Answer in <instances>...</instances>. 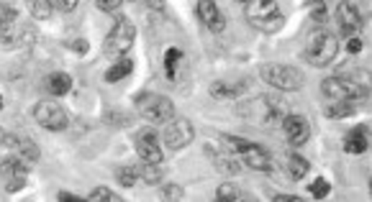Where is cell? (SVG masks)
I'll return each mask as SVG.
<instances>
[{
  "mask_svg": "<svg viewBox=\"0 0 372 202\" xmlns=\"http://www.w3.org/2000/svg\"><path fill=\"white\" fill-rule=\"evenodd\" d=\"M205 154L211 156L213 167H216V172H221V174H226V177H234V174H239L242 169H244V164L239 161V156L231 149H228V143H208L205 146Z\"/></svg>",
  "mask_w": 372,
  "mask_h": 202,
  "instance_id": "8fae6325",
  "label": "cell"
},
{
  "mask_svg": "<svg viewBox=\"0 0 372 202\" xmlns=\"http://www.w3.org/2000/svg\"><path fill=\"white\" fill-rule=\"evenodd\" d=\"M16 28H18L16 10L0 6V39H3V42H10V39L16 36Z\"/></svg>",
  "mask_w": 372,
  "mask_h": 202,
  "instance_id": "7402d4cb",
  "label": "cell"
},
{
  "mask_svg": "<svg viewBox=\"0 0 372 202\" xmlns=\"http://www.w3.org/2000/svg\"><path fill=\"white\" fill-rule=\"evenodd\" d=\"M87 200L90 202H121L124 197H121L119 192H113L110 187H95L93 192L87 194Z\"/></svg>",
  "mask_w": 372,
  "mask_h": 202,
  "instance_id": "484cf974",
  "label": "cell"
},
{
  "mask_svg": "<svg viewBox=\"0 0 372 202\" xmlns=\"http://www.w3.org/2000/svg\"><path fill=\"white\" fill-rule=\"evenodd\" d=\"M162 197H167V200H169V197H183V192H180L175 185H164V190H162Z\"/></svg>",
  "mask_w": 372,
  "mask_h": 202,
  "instance_id": "e575fe53",
  "label": "cell"
},
{
  "mask_svg": "<svg viewBox=\"0 0 372 202\" xmlns=\"http://www.w3.org/2000/svg\"><path fill=\"white\" fill-rule=\"evenodd\" d=\"M260 77L280 93H298L305 84V75L293 64H264Z\"/></svg>",
  "mask_w": 372,
  "mask_h": 202,
  "instance_id": "5b68a950",
  "label": "cell"
},
{
  "mask_svg": "<svg viewBox=\"0 0 372 202\" xmlns=\"http://www.w3.org/2000/svg\"><path fill=\"white\" fill-rule=\"evenodd\" d=\"M136 42V26L131 18H116V24H113V28L108 31V36H105V44H103V49H105V54L108 57H126L128 49L134 46Z\"/></svg>",
  "mask_w": 372,
  "mask_h": 202,
  "instance_id": "52a82bcc",
  "label": "cell"
},
{
  "mask_svg": "<svg viewBox=\"0 0 372 202\" xmlns=\"http://www.w3.org/2000/svg\"><path fill=\"white\" fill-rule=\"evenodd\" d=\"M216 200L219 202H244V200H252V194H246L244 190H239V187L231 185V182H223V185H219V190H216Z\"/></svg>",
  "mask_w": 372,
  "mask_h": 202,
  "instance_id": "603a6c76",
  "label": "cell"
},
{
  "mask_svg": "<svg viewBox=\"0 0 372 202\" xmlns=\"http://www.w3.org/2000/svg\"><path fill=\"white\" fill-rule=\"evenodd\" d=\"M57 8H60L62 13H69V10L77 8V0H57Z\"/></svg>",
  "mask_w": 372,
  "mask_h": 202,
  "instance_id": "836d02e7",
  "label": "cell"
},
{
  "mask_svg": "<svg viewBox=\"0 0 372 202\" xmlns=\"http://www.w3.org/2000/svg\"><path fill=\"white\" fill-rule=\"evenodd\" d=\"M136 102V110H139V116L149 123H160L164 126L172 116H175V102L169 100L167 95H160V93H139L134 98Z\"/></svg>",
  "mask_w": 372,
  "mask_h": 202,
  "instance_id": "8992f818",
  "label": "cell"
},
{
  "mask_svg": "<svg viewBox=\"0 0 372 202\" xmlns=\"http://www.w3.org/2000/svg\"><path fill=\"white\" fill-rule=\"evenodd\" d=\"M347 51L349 54H360V51H362V39H360V36H349Z\"/></svg>",
  "mask_w": 372,
  "mask_h": 202,
  "instance_id": "4dcf8cb0",
  "label": "cell"
},
{
  "mask_svg": "<svg viewBox=\"0 0 372 202\" xmlns=\"http://www.w3.org/2000/svg\"><path fill=\"white\" fill-rule=\"evenodd\" d=\"M57 200L60 202H83L80 194H72V192H57Z\"/></svg>",
  "mask_w": 372,
  "mask_h": 202,
  "instance_id": "d590c367",
  "label": "cell"
},
{
  "mask_svg": "<svg viewBox=\"0 0 372 202\" xmlns=\"http://www.w3.org/2000/svg\"><path fill=\"white\" fill-rule=\"evenodd\" d=\"M198 18L203 21L205 28L213 31V34H221L226 28V18L219 10L216 0H198Z\"/></svg>",
  "mask_w": 372,
  "mask_h": 202,
  "instance_id": "9a60e30c",
  "label": "cell"
},
{
  "mask_svg": "<svg viewBox=\"0 0 372 202\" xmlns=\"http://www.w3.org/2000/svg\"><path fill=\"white\" fill-rule=\"evenodd\" d=\"M51 10H54L51 0H31V16H34L36 21H49Z\"/></svg>",
  "mask_w": 372,
  "mask_h": 202,
  "instance_id": "83f0119b",
  "label": "cell"
},
{
  "mask_svg": "<svg viewBox=\"0 0 372 202\" xmlns=\"http://www.w3.org/2000/svg\"><path fill=\"white\" fill-rule=\"evenodd\" d=\"M131 72H134V59L119 57V62H113V64L105 69V82L116 84V82H121V80H126Z\"/></svg>",
  "mask_w": 372,
  "mask_h": 202,
  "instance_id": "44dd1931",
  "label": "cell"
},
{
  "mask_svg": "<svg viewBox=\"0 0 372 202\" xmlns=\"http://www.w3.org/2000/svg\"><path fill=\"white\" fill-rule=\"evenodd\" d=\"M160 138L169 152H180V149H187V146L195 141V128L187 118L172 116V118L164 123V131H162Z\"/></svg>",
  "mask_w": 372,
  "mask_h": 202,
  "instance_id": "ba28073f",
  "label": "cell"
},
{
  "mask_svg": "<svg viewBox=\"0 0 372 202\" xmlns=\"http://www.w3.org/2000/svg\"><path fill=\"white\" fill-rule=\"evenodd\" d=\"M246 6V24L262 31V34H278L285 26V16L280 10L278 0H249Z\"/></svg>",
  "mask_w": 372,
  "mask_h": 202,
  "instance_id": "6da1fadb",
  "label": "cell"
},
{
  "mask_svg": "<svg viewBox=\"0 0 372 202\" xmlns=\"http://www.w3.org/2000/svg\"><path fill=\"white\" fill-rule=\"evenodd\" d=\"M144 3L152 10H164V6H167V0H144Z\"/></svg>",
  "mask_w": 372,
  "mask_h": 202,
  "instance_id": "8d00e7d4",
  "label": "cell"
},
{
  "mask_svg": "<svg viewBox=\"0 0 372 202\" xmlns=\"http://www.w3.org/2000/svg\"><path fill=\"white\" fill-rule=\"evenodd\" d=\"M237 113L242 116L244 120H249V123H254V126H275V123H280L282 120V113H280V108L275 105V100H270V98H252V100H242L237 105Z\"/></svg>",
  "mask_w": 372,
  "mask_h": 202,
  "instance_id": "277c9868",
  "label": "cell"
},
{
  "mask_svg": "<svg viewBox=\"0 0 372 202\" xmlns=\"http://www.w3.org/2000/svg\"><path fill=\"white\" fill-rule=\"evenodd\" d=\"M370 149V138H367V128L360 126L344 136V152L347 154H364Z\"/></svg>",
  "mask_w": 372,
  "mask_h": 202,
  "instance_id": "ac0fdd59",
  "label": "cell"
},
{
  "mask_svg": "<svg viewBox=\"0 0 372 202\" xmlns=\"http://www.w3.org/2000/svg\"><path fill=\"white\" fill-rule=\"evenodd\" d=\"M337 21H339V28H341V34L347 36H357V31L362 28V13L357 10V6L352 0H341L337 8Z\"/></svg>",
  "mask_w": 372,
  "mask_h": 202,
  "instance_id": "5bb4252c",
  "label": "cell"
},
{
  "mask_svg": "<svg viewBox=\"0 0 372 202\" xmlns=\"http://www.w3.org/2000/svg\"><path fill=\"white\" fill-rule=\"evenodd\" d=\"M285 167H288V174L296 182H301L303 177H308V169H311V164H308V159H303L301 154H290L288 161H285Z\"/></svg>",
  "mask_w": 372,
  "mask_h": 202,
  "instance_id": "cb8c5ba5",
  "label": "cell"
},
{
  "mask_svg": "<svg viewBox=\"0 0 372 202\" xmlns=\"http://www.w3.org/2000/svg\"><path fill=\"white\" fill-rule=\"evenodd\" d=\"M183 62V51L178 46H169L164 51V72H167L169 80H175V72H178V64Z\"/></svg>",
  "mask_w": 372,
  "mask_h": 202,
  "instance_id": "d4e9b609",
  "label": "cell"
},
{
  "mask_svg": "<svg viewBox=\"0 0 372 202\" xmlns=\"http://www.w3.org/2000/svg\"><path fill=\"white\" fill-rule=\"evenodd\" d=\"M34 120L44 131H51V134H60L69 126V116L67 110L62 108L60 102L51 100H39L34 105Z\"/></svg>",
  "mask_w": 372,
  "mask_h": 202,
  "instance_id": "9c48e42d",
  "label": "cell"
},
{
  "mask_svg": "<svg viewBox=\"0 0 372 202\" xmlns=\"http://www.w3.org/2000/svg\"><path fill=\"white\" fill-rule=\"evenodd\" d=\"M28 169H31V161H26L24 156H8V159L0 164V177H3V185H6V192H18L26 187V177H28Z\"/></svg>",
  "mask_w": 372,
  "mask_h": 202,
  "instance_id": "30bf717a",
  "label": "cell"
},
{
  "mask_svg": "<svg viewBox=\"0 0 372 202\" xmlns=\"http://www.w3.org/2000/svg\"><path fill=\"white\" fill-rule=\"evenodd\" d=\"M223 143H228V149L237 154L244 167L254 169V172H270L272 169V156L260 143L239 138V136H223Z\"/></svg>",
  "mask_w": 372,
  "mask_h": 202,
  "instance_id": "3957f363",
  "label": "cell"
},
{
  "mask_svg": "<svg viewBox=\"0 0 372 202\" xmlns=\"http://www.w3.org/2000/svg\"><path fill=\"white\" fill-rule=\"evenodd\" d=\"M44 87H46V93L54 95V98H65V95L72 90V77H69L67 72H51V75L46 77Z\"/></svg>",
  "mask_w": 372,
  "mask_h": 202,
  "instance_id": "e0dca14e",
  "label": "cell"
},
{
  "mask_svg": "<svg viewBox=\"0 0 372 202\" xmlns=\"http://www.w3.org/2000/svg\"><path fill=\"white\" fill-rule=\"evenodd\" d=\"M337 54H339V39L331 31H313L308 36V46L303 49V59L311 64V67H329L337 62Z\"/></svg>",
  "mask_w": 372,
  "mask_h": 202,
  "instance_id": "7a4b0ae2",
  "label": "cell"
},
{
  "mask_svg": "<svg viewBox=\"0 0 372 202\" xmlns=\"http://www.w3.org/2000/svg\"><path fill=\"white\" fill-rule=\"evenodd\" d=\"M313 18H316V21H323V18H326V8H323L321 0H313Z\"/></svg>",
  "mask_w": 372,
  "mask_h": 202,
  "instance_id": "1f68e13d",
  "label": "cell"
},
{
  "mask_svg": "<svg viewBox=\"0 0 372 202\" xmlns=\"http://www.w3.org/2000/svg\"><path fill=\"white\" fill-rule=\"evenodd\" d=\"M121 3H124V0H95V6H98L103 13H113V10H119Z\"/></svg>",
  "mask_w": 372,
  "mask_h": 202,
  "instance_id": "f546056e",
  "label": "cell"
},
{
  "mask_svg": "<svg viewBox=\"0 0 372 202\" xmlns=\"http://www.w3.org/2000/svg\"><path fill=\"white\" fill-rule=\"evenodd\" d=\"M211 98L216 100H239L242 95H246V84L244 82H223V80H216L208 87Z\"/></svg>",
  "mask_w": 372,
  "mask_h": 202,
  "instance_id": "2e32d148",
  "label": "cell"
},
{
  "mask_svg": "<svg viewBox=\"0 0 372 202\" xmlns=\"http://www.w3.org/2000/svg\"><path fill=\"white\" fill-rule=\"evenodd\" d=\"M0 108H3V95H0Z\"/></svg>",
  "mask_w": 372,
  "mask_h": 202,
  "instance_id": "74e56055",
  "label": "cell"
},
{
  "mask_svg": "<svg viewBox=\"0 0 372 202\" xmlns=\"http://www.w3.org/2000/svg\"><path fill=\"white\" fill-rule=\"evenodd\" d=\"M282 134H285V138H288L293 146H303V143H308V138H311V123L303 118V116H298V113H293V116H282Z\"/></svg>",
  "mask_w": 372,
  "mask_h": 202,
  "instance_id": "4fadbf2b",
  "label": "cell"
},
{
  "mask_svg": "<svg viewBox=\"0 0 372 202\" xmlns=\"http://www.w3.org/2000/svg\"><path fill=\"white\" fill-rule=\"evenodd\" d=\"M134 149L142 161L162 164V156H164V152H162V138L154 131H139L134 136Z\"/></svg>",
  "mask_w": 372,
  "mask_h": 202,
  "instance_id": "7c38bea8",
  "label": "cell"
},
{
  "mask_svg": "<svg viewBox=\"0 0 372 202\" xmlns=\"http://www.w3.org/2000/svg\"><path fill=\"white\" fill-rule=\"evenodd\" d=\"M239 3H249V0H239Z\"/></svg>",
  "mask_w": 372,
  "mask_h": 202,
  "instance_id": "f35d334b",
  "label": "cell"
},
{
  "mask_svg": "<svg viewBox=\"0 0 372 202\" xmlns=\"http://www.w3.org/2000/svg\"><path fill=\"white\" fill-rule=\"evenodd\" d=\"M357 113V105L355 100H326V105H323V116L326 118H349V116H355Z\"/></svg>",
  "mask_w": 372,
  "mask_h": 202,
  "instance_id": "ffe728a7",
  "label": "cell"
},
{
  "mask_svg": "<svg viewBox=\"0 0 372 202\" xmlns=\"http://www.w3.org/2000/svg\"><path fill=\"white\" fill-rule=\"evenodd\" d=\"M329 192H331V185H329V179H323V177H316L311 185H308V194L316 197V200H323Z\"/></svg>",
  "mask_w": 372,
  "mask_h": 202,
  "instance_id": "f1b7e54d",
  "label": "cell"
},
{
  "mask_svg": "<svg viewBox=\"0 0 372 202\" xmlns=\"http://www.w3.org/2000/svg\"><path fill=\"white\" fill-rule=\"evenodd\" d=\"M116 179H119V185H124L126 190L139 185V174H136V167H119L116 169Z\"/></svg>",
  "mask_w": 372,
  "mask_h": 202,
  "instance_id": "4316f807",
  "label": "cell"
},
{
  "mask_svg": "<svg viewBox=\"0 0 372 202\" xmlns=\"http://www.w3.org/2000/svg\"><path fill=\"white\" fill-rule=\"evenodd\" d=\"M275 202H303V197H298L293 192H282V194H275Z\"/></svg>",
  "mask_w": 372,
  "mask_h": 202,
  "instance_id": "d6a6232c",
  "label": "cell"
},
{
  "mask_svg": "<svg viewBox=\"0 0 372 202\" xmlns=\"http://www.w3.org/2000/svg\"><path fill=\"white\" fill-rule=\"evenodd\" d=\"M136 174L139 179H144V185H152V187H160L164 182V172H162L160 164H152V161H142L136 164Z\"/></svg>",
  "mask_w": 372,
  "mask_h": 202,
  "instance_id": "d6986e66",
  "label": "cell"
}]
</instances>
